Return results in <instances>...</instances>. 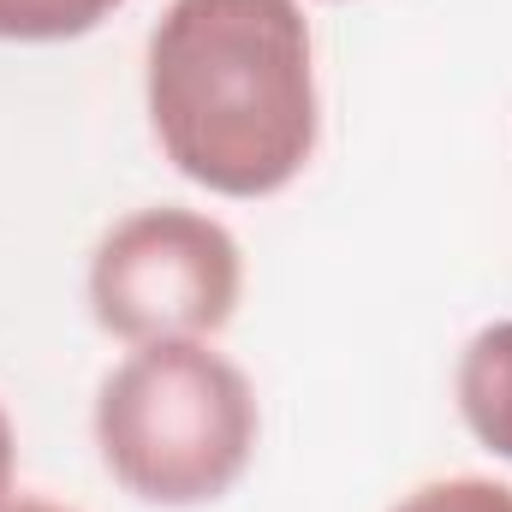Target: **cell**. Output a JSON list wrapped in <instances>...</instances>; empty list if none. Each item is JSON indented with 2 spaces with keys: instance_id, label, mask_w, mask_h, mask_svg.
Wrapping results in <instances>:
<instances>
[{
  "instance_id": "1",
  "label": "cell",
  "mask_w": 512,
  "mask_h": 512,
  "mask_svg": "<svg viewBox=\"0 0 512 512\" xmlns=\"http://www.w3.org/2000/svg\"><path fill=\"white\" fill-rule=\"evenodd\" d=\"M143 102L161 155L215 197H274L316 155V54L298 0H173Z\"/></svg>"
},
{
  "instance_id": "2",
  "label": "cell",
  "mask_w": 512,
  "mask_h": 512,
  "mask_svg": "<svg viewBox=\"0 0 512 512\" xmlns=\"http://www.w3.org/2000/svg\"><path fill=\"white\" fill-rule=\"evenodd\" d=\"M251 376L209 340L137 346L96 393V447L108 477L149 507L221 501L256 453Z\"/></svg>"
},
{
  "instance_id": "3",
  "label": "cell",
  "mask_w": 512,
  "mask_h": 512,
  "mask_svg": "<svg viewBox=\"0 0 512 512\" xmlns=\"http://www.w3.org/2000/svg\"><path fill=\"white\" fill-rule=\"evenodd\" d=\"M245 292L239 239L197 209H137L90 256V310L126 346L209 340Z\"/></svg>"
},
{
  "instance_id": "4",
  "label": "cell",
  "mask_w": 512,
  "mask_h": 512,
  "mask_svg": "<svg viewBox=\"0 0 512 512\" xmlns=\"http://www.w3.org/2000/svg\"><path fill=\"white\" fill-rule=\"evenodd\" d=\"M453 393H459L465 429H471L495 459L512 465V316L471 334V346L459 352Z\"/></svg>"
},
{
  "instance_id": "5",
  "label": "cell",
  "mask_w": 512,
  "mask_h": 512,
  "mask_svg": "<svg viewBox=\"0 0 512 512\" xmlns=\"http://www.w3.org/2000/svg\"><path fill=\"white\" fill-rule=\"evenodd\" d=\"M120 6L126 0H0V42H72Z\"/></svg>"
},
{
  "instance_id": "6",
  "label": "cell",
  "mask_w": 512,
  "mask_h": 512,
  "mask_svg": "<svg viewBox=\"0 0 512 512\" xmlns=\"http://www.w3.org/2000/svg\"><path fill=\"white\" fill-rule=\"evenodd\" d=\"M387 512H512V489L495 477H441L399 495Z\"/></svg>"
},
{
  "instance_id": "7",
  "label": "cell",
  "mask_w": 512,
  "mask_h": 512,
  "mask_svg": "<svg viewBox=\"0 0 512 512\" xmlns=\"http://www.w3.org/2000/svg\"><path fill=\"white\" fill-rule=\"evenodd\" d=\"M12 459H18V447H12V417L0 411V507L12 501Z\"/></svg>"
},
{
  "instance_id": "8",
  "label": "cell",
  "mask_w": 512,
  "mask_h": 512,
  "mask_svg": "<svg viewBox=\"0 0 512 512\" xmlns=\"http://www.w3.org/2000/svg\"><path fill=\"white\" fill-rule=\"evenodd\" d=\"M0 512H72V507H54V501H36V495H12Z\"/></svg>"
}]
</instances>
